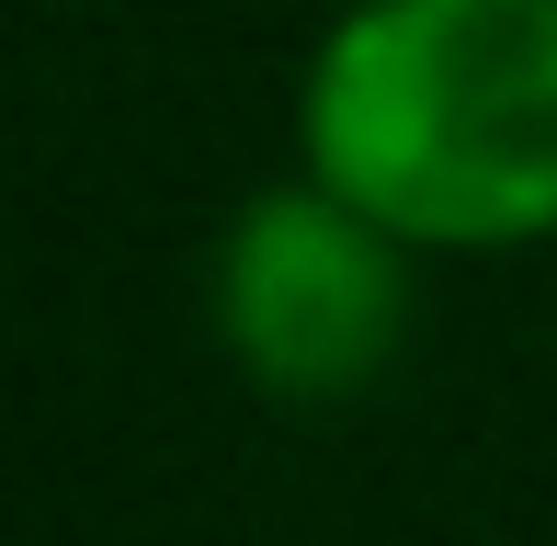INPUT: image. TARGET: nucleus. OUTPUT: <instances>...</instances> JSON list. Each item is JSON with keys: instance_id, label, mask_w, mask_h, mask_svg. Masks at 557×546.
<instances>
[{"instance_id": "1", "label": "nucleus", "mask_w": 557, "mask_h": 546, "mask_svg": "<svg viewBox=\"0 0 557 546\" xmlns=\"http://www.w3.org/2000/svg\"><path fill=\"white\" fill-rule=\"evenodd\" d=\"M296 148L410 251L557 239V0H352L308 58Z\"/></svg>"}, {"instance_id": "2", "label": "nucleus", "mask_w": 557, "mask_h": 546, "mask_svg": "<svg viewBox=\"0 0 557 546\" xmlns=\"http://www.w3.org/2000/svg\"><path fill=\"white\" fill-rule=\"evenodd\" d=\"M410 331V239L319 171L262 183L216 239V342L262 399H352Z\"/></svg>"}]
</instances>
